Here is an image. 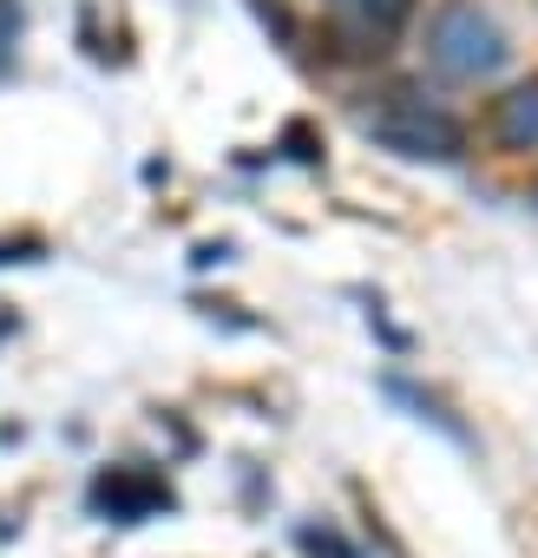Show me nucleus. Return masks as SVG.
Masks as SVG:
<instances>
[{"mask_svg": "<svg viewBox=\"0 0 538 558\" xmlns=\"http://www.w3.org/2000/svg\"><path fill=\"white\" fill-rule=\"evenodd\" d=\"M486 132H492L499 151H538V80L505 86V93L486 106Z\"/></svg>", "mask_w": 538, "mask_h": 558, "instance_id": "20e7f679", "label": "nucleus"}, {"mask_svg": "<svg viewBox=\"0 0 538 558\" xmlns=\"http://www.w3.org/2000/svg\"><path fill=\"white\" fill-rule=\"evenodd\" d=\"M505 34L479 0H440L427 21V66L440 80H492L505 66Z\"/></svg>", "mask_w": 538, "mask_h": 558, "instance_id": "f257e3e1", "label": "nucleus"}, {"mask_svg": "<svg viewBox=\"0 0 538 558\" xmlns=\"http://www.w3.org/2000/svg\"><path fill=\"white\" fill-rule=\"evenodd\" d=\"M525 204H531V210H538V184H531V197H525Z\"/></svg>", "mask_w": 538, "mask_h": 558, "instance_id": "0eeeda50", "label": "nucleus"}, {"mask_svg": "<svg viewBox=\"0 0 538 558\" xmlns=\"http://www.w3.org/2000/svg\"><path fill=\"white\" fill-rule=\"evenodd\" d=\"M164 506H171V486L151 466H112V473L93 480V512L112 519V525H145Z\"/></svg>", "mask_w": 538, "mask_h": 558, "instance_id": "7ed1b4c3", "label": "nucleus"}, {"mask_svg": "<svg viewBox=\"0 0 538 558\" xmlns=\"http://www.w3.org/2000/svg\"><path fill=\"white\" fill-rule=\"evenodd\" d=\"M355 8H362V21H368V27L394 34V27H407V14H414V0H355Z\"/></svg>", "mask_w": 538, "mask_h": 558, "instance_id": "423d86ee", "label": "nucleus"}, {"mask_svg": "<svg viewBox=\"0 0 538 558\" xmlns=\"http://www.w3.org/2000/svg\"><path fill=\"white\" fill-rule=\"evenodd\" d=\"M362 132H368L381 151H394V158H427V165L466 158V125H460L453 112L427 106L420 93H388V99L362 119Z\"/></svg>", "mask_w": 538, "mask_h": 558, "instance_id": "f03ea898", "label": "nucleus"}, {"mask_svg": "<svg viewBox=\"0 0 538 558\" xmlns=\"http://www.w3.org/2000/svg\"><path fill=\"white\" fill-rule=\"evenodd\" d=\"M381 388H388L394 401H407V408H414V421H433L447 440H460V447H466V427H460V421H453V414H447L433 395H420V388H407V381H381Z\"/></svg>", "mask_w": 538, "mask_h": 558, "instance_id": "39448f33", "label": "nucleus"}]
</instances>
